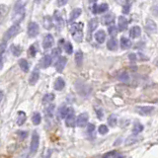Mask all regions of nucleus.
Here are the masks:
<instances>
[{
	"mask_svg": "<svg viewBox=\"0 0 158 158\" xmlns=\"http://www.w3.org/2000/svg\"><path fill=\"white\" fill-rule=\"evenodd\" d=\"M82 29H83V24L82 23H74L71 25V34L72 38L74 39L76 42H81L83 39V33H82Z\"/></svg>",
	"mask_w": 158,
	"mask_h": 158,
	"instance_id": "1",
	"label": "nucleus"
},
{
	"mask_svg": "<svg viewBox=\"0 0 158 158\" xmlns=\"http://www.w3.org/2000/svg\"><path fill=\"white\" fill-rule=\"evenodd\" d=\"M39 143H40V136L37 131H34L33 136H32V140L30 144V151L31 153H36L38 148H39Z\"/></svg>",
	"mask_w": 158,
	"mask_h": 158,
	"instance_id": "2",
	"label": "nucleus"
},
{
	"mask_svg": "<svg viewBox=\"0 0 158 158\" xmlns=\"http://www.w3.org/2000/svg\"><path fill=\"white\" fill-rule=\"evenodd\" d=\"M40 28L36 22H30L28 26V36L30 38H36L39 35Z\"/></svg>",
	"mask_w": 158,
	"mask_h": 158,
	"instance_id": "3",
	"label": "nucleus"
},
{
	"mask_svg": "<svg viewBox=\"0 0 158 158\" xmlns=\"http://www.w3.org/2000/svg\"><path fill=\"white\" fill-rule=\"evenodd\" d=\"M19 31H20V26L18 23H17V24H14L13 26H11L10 29L6 32V34H5L4 41L12 39L14 36H16V35L19 33Z\"/></svg>",
	"mask_w": 158,
	"mask_h": 158,
	"instance_id": "4",
	"label": "nucleus"
},
{
	"mask_svg": "<svg viewBox=\"0 0 158 158\" xmlns=\"http://www.w3.org/2000/svg\"><path fill=\"white\" fill-rule=\"evenodd\" d=\"M136 111L140 116H149L154 111V108L151 106H138L136 107Z\"/></svg>",
	"mask_w": 158,
	"mask_h": 158,
	"instance_id": "5",
	"label": "nucleus"
},
{
	"mask_svg": "<svg viewBox=\"0 0 158 158\" xmlns=\"http://www.w3.org/2000/svg\"><path fill=\"white\" fill-rule=\"evenodd\" d=\"M88 124V115L87 113H82L78 116L77 120H76V125L79 128H83Z\"/></svg>",
	"mask_w": 158,
	"mask_h": 158,
	"instance_id": "6",
	"label": "nucleus"
},
{
	"mask_svg": "<svg viewBox=\"0 0 158 158\" xmlns=\"http://www.w3.org/2000/svg\"><path fill=\"white\" fill-rule=\"evenodd\" d=\"M145 29H146V31H147L149 34L156 33V31H157L156 23H155L153 20L147 19V20H146V23H145Z\"/></svg>",
	"mask_w": 158,
	"mask_h": 158,
	"instance_id": "7",
	"label": "nucleus"
},
{
	"mask_svg": "<svg viewBox=\"0 0 158 158\" xmlns=\"http://www.w3.org/2000/svg\"><path fill=\"white\" fill-rule=\"evenodd\" d=\"M66 62H67L66 57H58V59L57 60V62H55V69H57V72H62L64 67H65V65H66Z\"/></svg>",
	"mask_w": 158,
	"mask_h": 158,
	"instance_id": "8",
	"label": "nucleus"
},
{
	"mask_svg": "<svg viewBox=\"0 0 158 158\" xmlns=\"http://www.w3.org/2000/svg\"><path fill=\"white\" fill-rule=\"evenodd\" d=\"M54 37L51 36V34L46 35L45 37V39L43 41V46L45 49H51L52 45H54Z\"/></svg>",
	"mask_w": 158,
	"mask_h": 158,
	"instance_id": "9",
	"label": "nucleus"
},
{
	"mask_svg": "<svg viewBox=\"0 0 158 158\" xmlns=\"http://www.w3.org/2000/svg\"><path fill=\"white\" fill-rule=\"evenodd\" d=\"M65 124H66L67 127H69V128L74 127V125L76 124V122H75V115H74V112H73L72 110H70L68 115L66 116Z\"/></svg>",
	"mask_w": 158,
	"mask_h": 158,
	"instance_id": "10",
	"label": "nucleus"
},
{
	"mask_svg": "<svg viewBox=\"0 0 158 158\" xmlns=\"http://www.w3.org/2000/svg\"><path fill=\"white\" fill-rule=\"evenodd\" d=\"M109 9V5L106 3L100 4V5H94L93 6V13H104Z\"/></svg>",
	"mask_w": 158,
	"mask_h": 158,
	"instance_id": "11",
	"label": "nucleus"
},
{
	"mask_svg": "<svg viewBox=\"0 0 158 158\" xmlns=\"http://www.w3.org/2000/svg\"><path fill=\"white\" fill-rule=\"evenodd\" d=\"M118 26L120 31H125L128 28V20L124 16H120L118 20Z\"/></svg>",
	"mask_w": 158,
	"mask_h": 158,
	"instance_id": "12",
	"label": "nucleus"
},
{
	"mask_svg": "<svg viewBox=\"0 0 158 158\" xmlns=\"http://www.w3.org/2000/svg\"><path fill=\"white\" fill-rule=\"evenodd\" d=\"M115 21V16L114 14H107L104 17H102V23L104 25H112Z\"/></svg>",
	"mask_w": 158,
	"mask_h": 158,
	"instance_id": "13",
	"label": "nucleus"
},
{
	"mask_svg": "<svg viewBox=\"0 0 158 158\" xmlns=\"http://www.w3.org/2000/svg\"><path fill=\"white\" fill-rule=\"evenodd\" d=\"M51 61H52V57L51 55H45V57H43L42 61H41V65H42L43 68H48V67L51 64Z\"/></svg>",
	"mask_w": 158,
	"mask_h": 158,
	"instance_id": "14",
	"label": "nucleus"
},
{
	"mask_svg": "<svg viewBox=\"0 0 158 158\" xmlns=\"http://www.w3.org/2000/svg\"><path fill=\"white\" fill-rule=\"evenodd\" d=\"M140 34H141V29H140L138 26H134V27L131 28L130 31V36L133 38V39L138 38L140 36Z\"/></svg>",
	"mask_w": 158,
	"mask_h": 158,
	"instance_id": "15",
	"label": "nucleus"
},
{
	"mask_svg": "<svg viewBox=\"0 0 158 158\" xmlns=\"http://www.w3.org/2000/svg\"><path fill=\"white\" fill-rule=\"evenodd\" d=\"M40 78V73L38 70H35V71H33V73L31 74L30 78H29V83H30V85H35L38 80H39Z\"/></svg>",
	"mask_w": 158,
	"mask_h": 158,
	"instance_id": "16",
	"label": "nucleus"
},
{
	"mask_svg": "<svg viewBox=\"0 0 158 158\" xmlns=\"http://www.w3.org/2000/svg\"><path fill=\"white\" fill-rule=\"evenodd\" d=\"M131 46H133V43H131L130 40H128V38H125L122 37L121 39V48L122 49H128L131 48Z\"/></svg>",
	"mask_w": 158,
	"mask_h": 158,
	"instance_id": "17",
	"label": "nucleus"
},
{
	"mask_svg": "<svg viewBox=\"0 0 158 158\" xmlns=\"http://www.w3.org/2000/svg\"><path fill=\"white\" fill-rule=\"evenodd\" d=\"M95 40L97 41L99 43H103L106 40V34L103 30L98 31L97 33L95 34Z\"/></svg>",
	"mask_w": 158,
	"mask_h": 158,
	"instance_id": "18",
	"label": "nucleus"
},
{
	"mask_svg": "<svg viewBox=\"0 0 158 158\" xmlns=\"http://www.w3.org/2000/svg\"><path fill=\"white\" fill-rule=\"evenodd\" d=\"M107 48L110 49V51H116L118 49V41L115 38H112L108 41L107 43Z\"/></svg>",
	"mask_w": 158,
	"mask_h": 158,
	"instance_id": "19",
	"label": "nucleus"
},
{
	"mask_svg": "<svg viewBox=\"0 0 158 158\" xmlns=\"http://www.w3.org/2000/svg\"><path fill=\"white\" fill-rule=\"evenodd\" d=\"M64 86H65L64 80L61 77H58L54 82V89L57 90V91H61L64 88Z\"/></svg>",
	"mask_w": 158,
	"mask_h": 158,
	"instance_id": "20",
	"label": "nucleus"
},
{
	"mask_svg": "<svg viewBox=\"0 0 158 158\" xmlns=\"http://www.w3.org/2000/svg\"><path fill=\"white\" fill-rule=\"evenodd\" d=\"M97 26H98V20L96 18H93L89 21L88 23V32L89 33H93L96 29H97Z\"/></svg>",
	"mask_w": 158,
	"mask_h": 158,
	"instance_id": "21",
	"label": "nucleus"
},
{
	"mask_svg": "<svg viewBox=\"0 0 158 158\" xmlns=\"http://www.w3.org/2000/svg\"><path fill=\"white\" fill-rule=\"evenodd\" d=\"M70 109L69 108H67L66 106H62L61 108H59V110H58V116H59L60 119H65L66 116L68 115Z\"/></svg>",
	"mask_w": 158,
	"mask_h": 158,
	"instance_id": "22",
	"label": "nucleus"
},
{
	"mask_svg": "<svg viewBox=\"0 0 158 158\" xmlns=\"http://www.w3.org/2000/svg\"><path fill=\"white\" fill-rule=\"evenodd\" d=\"M138 141V137H137L136 134H133V136H128L127 139H125V145H133L136 142Z\"/></svg>",
	"mask_w": 158,
	"mask_h": 158,
	"instance_id": "23",
	"label": "nucleus"
},
{
	"mask_svg": "<svg viewBox=\"0 0 158 158\" xmlns=\"http://www.w3.org/2000/svg\"><path fill=\"white\" fill-rule=\"evenodd\" d=\"M82 60H83V54L82 51H78L75 54V62L77 66H81L82 65Z\"/></svg>",
	"mask_w": 158,
	"mask_h": 158,
	"instance_id": "24",
	"label": "nucleus"
},
{
	"mask_svg": "<svg viewBox=\"0 0 158 158\" xmlns=\"http://www.w3.org/2000/svg\"><path fill=\"white\" fill-rule=\"evenodd\" d=\"M19 66L24 72H28L29 71V63H28L27 60L24 59V58H22V59L19 60Z\"/></svg>",
	"mask_w": 158,
	"mask_h": 158,
	"instance_id": "25",
	"label": "nucleus"
},
{
	"mask_svg": "<svg viewBox=\"0 0 158 158\" xmlns=\"http://www.w3.org/2000/svg\"><path fill=\"white\" fill-rule=\"evenodd\" d=\"M81 15V9L80 8H76L71 12L70 14V17H69V20L70 21H74L75 19H77L79 16Z\"/></svg>",
	"mask_w": 158,
	"mask_h": 158,
	"instance_id": "26",
	"label": "nucleus"
},
{
	"mask_svg": "<svg viewBox=\"0 0 158 158\" xmlns=\"http://www.w3.org/2000/svg\"><path fill=\"white\" fill-rule=\"evenodd\" d=\"M26 121V114L22 111L18 112V118H17V124L19 125H22Z\"/></svg>",
	"mask_w": 158,
	"mask_h": 158,
	"instance_id": "27",
	"label": "nucleus"
},
{
	"mask_svg": "<svg viewBox=\"0 0 158 158\" xmlns=\"http://www.w3.org/2000/svg\"><path fill=\"white\" fill-rule=\"evenodd\" d=\"M11 51H12V54L15 55V57H19V55L21 54V52H22L21 46H17V45L11 46Z\"/></svg>",
	"mask_w": 158,
	"mask_h": 158,
	"instance_id": "28",
	"label": "nucleus"
},
{
	"mask_svg": "<svg viewBox=\"0 0 158 158\" xmlns=\"http://www.w3.org/2000/svg\"><path fill=\"white\" fill-rule=\"evenodd\" d=\"M143 125H141V124H139V122H136V125H133V134H138V133H140L141 131L143 130Z\"/></svg>",
	"mask_w": 158,
	"mask_h": 158,
	"instance_id": "29",
	"label": "nucleus"
},
{
	"mask_svg": "<svg viewBox=\"0 0 158 158\" xmlns=\"http://www.w3.org/2000/svg\"><path fill=\"white\" fill-rule=\"evenodd\" d=\"M43 27L46 29H48V30L52 28V20L51 17H49V16L45 17V19H43Z\"/></svg>",
	"mask_w": 158,
	"mask_h": 158,
	"instance_id": "30",
	"label": "nucleus"
},
{
	"mask_svg": "<svg viewBox=\"0 0 158 158\" xmlns=\"http://www.w3.org/2000/svg\"><path fill=\"white\" fill-rule=\"evenodd\" d=\"M54 21H55V24H57L58 27H62L63 25V20L61 18L60 14L58 12H54Z\"/></svg>",
	"mask_w": 158,
	"mask_h": 158,
	"instance_id": "31",
	"label": "nucleus"
},
{
	"mask_svg": "<svg viewBox=\"0 0 158 158\" xmlns=\"http://www.w3.org/2000/svg\"><path fill=\"white\" fill-rule=\"evenodd\" d=\"M118 78L120 81H122V82H128V81L130 80V76H128L127 72H121L118 75Z\"/></svg>",
	"mask_w": 158,
	"mask_h": 158,
	"instance_id": "32",
	"label": "nucleus"
},
{
	"mask_svg": "<svg viewBox=\"0 0 158 158\" xmlns=\"http://www.w3.org/2000/svg\"><path fill=\"white\" fill-rule=\"evenodd\" d=\"M32 121H33L34 125H40L41 121H42V117H41L40 113H35L33 117H32Z\"/></svg>",
	"mask_w": 158,
	"mask_h": 158,
	"instance_id": "33",
	"label": "nucleus"
},
{
	"mask_svg": "<svg viewBox=\"0 0 158 158\" xmlns=\"http://www.w3.org/2000/svg\"><path fill=\"white\" fill-rule=\"evenodd\" d=\"M108 124H109L110 127H116L117 125V116L116 115H111L109 118H108Z\"/></svg>",
	"mask_w": 158,
	"mask_h": 158,
	"instance_id": "34",
	"label": "nucleus"
},
{
	"mask_svg": "<svg viewBox=\"0 0 158 158\" xmlns=\"http://www.w3.org/2000/svg\"><path fill=\"white\" fill-rule=\"evenodd\" d=\"M54 99V94H46L45 95V97L43 98V104H46V103H49V102H51L52 100Z\"/></svg>",
	"mask_w": 158,
	"mask_h": 158,
	"instance_id": "35",
	"label": "nucleus"
},
{
	"mask_svg": "<svg viewBox=\"0 0 158 158\" xmlns=\"http://www.w3.org/2000/svg\"><path fill=\"white\" fill-rule=\"evenodd\" d=\"M64 49H65V51L68 54H71L72 51H73V46L69 42H66L65 43H64Z\"/></svg>",
	"mask_w": 158,
	"mask_h": 158,
	"instance_id": "36",
	"label": "nucleus"
},
{
	"mask_svg": "<svg viewBox=\"0 0 158 158\" xmlns=\"http://www.w3.org/2000/svg\"><path fill=\"white\" fill-rule=\"evenodd\" d=\"M98 131H99V133H100V134H106V133H108L109 130H108L107 125H101L100 127H99V128H98Z\"/></svg>",
	"mask_w": 158,
	"mask_h": 158,
	"instance_id": "37",
	"label": "nucleus"
},
{
	"mask_svg": "<svg viewBox=\"0 0 158 158\" xmlns=\"http://www.w3.org/2000/svg\"><path fill=\"white\" fill-rule=\"evenodd\" d=\"M108 32H109V34L111 36H115L117 35V32H118V29H117L116 26H114V24L112 26H110L109 29H108Z\"/></svg>",
	"mask_w": 158,
	"mask_h": 158,
	"instance_id": "38",
	"label": "nucleus"
},
{
	"mask_svg": "<svg viewBox=\"0 0 158 158\" xmlns=\"http://www.w3.org/2000/svg\"><path fill=\"white\" fill-rule=\"evenodd\" d=\"M54 105H51V106H49L48 109L46 110V115H48L49 117H52V114H54Z\"/></svg>",
	"mask_w": 158,
	"mask_h": 158,
	"instance_id": "39",
	"label": "nucleus"
},
{
	"mask_svg": "<svg viewBox=\"0 0 158 158\" xmlns=\"http://www.w3.org/2000/svg\"><path fill=\"white\" fill-rule=\"evenodd\" d=\"M60 55V49L59 48H55L52 49V54H51V57H57Z\"/></svg>",
	"mask_w": 158,
	"mask_h": 158,
	"instance_id": "40",
	"label": "nucleus"
},
{
	"mask_svg": "<svg viewBox=\"0 0 158 158\" xmlns=\"http://www.w3.org/2000/svg\"><path fill=\"white\" fill-rule=\"evenodd\" d=\"M95 112L97 114V116L99 117V119H102L104 116V113H103V110L101 109V108H95Z\"/></svg>",
	"mask_w": 158,
	"mask_h": 158,
	"instance_id": "41",
	"label": "nucleus"
},
{
	"mask_svg": "<svg viewBox=\"0 0 158 158\" xmlns=\"http://www.w3.org/2000/svg\"><path fill=\"white\" fill-rule=\"evenodd\" d=\"M18 136H19V137L21 139H24V138L27 137L28 133H27V131H25V130H19L18 131Z\"/></svg>",
	"mask_w": 158,
	"mask_h": 158,
	"instance_id": "42",
	"label": "nucleus"
},
{
	"mask_svg": "<svg viewBox=\"0 0 158 158\" xmlns=\"http://www.w3.org/2000/svg\"><path fill=\"white\" fill-rule=\"evenodd\" d=\"M36 48H35V46H30V49H29V54L32 57H34L35 55H36Z\"/></svg>",
	"mask_w": 158,
	"mask_h": 158,
	"instance_id": "43",
	"label": "nucleus"
},
{
	"mask_svg": "<svg viewBox=\"0 0 158 158\" xmlns=\"http://www.w3.org/2000/svg\"><path fill=\"white\" fill-rule=\"evenodd\" d=\"M94 130H95V125L93 124H89L88 127H87V131H88V133H92Z\"/></svg>",
	"mask_w": 158,
	"mask_h": 158,
	"instance_id": "44",
	"label": "nucleus"
},
{
	"mask_svg": "<svg viewBox=\"0 0 158 158\" xmlns=\"http://www.w3.org/2000/svg\"><path fill=\"white\" fill-rule=\"evenodd\" d=\"M5 49H6V43L3 42L0 43V54H3Z\"/></svg>",
	"mask_w": 158,
	"mask_h": 158,
	"instance_id": "45",
	"label": "nucleus"
},
{
	"mask_svg": "<svg viewBox=\"0 0 158 158\" xmlns=\"http://www.w3.org/2000/svg\"><path fill=\"white\" fill-rule=\"evenodd\" d=\"M117 152L116 151H112V152H109V153H107V154H105V156L103 158H113V155L114 154H116Z\"/></svg>",
	"mask_w": 158,
	"mask_h": 158,
	"instance_id": "46",
	"label": "nucleus"
},
{
	"mask_svg": "<svg viewBox=\"0 0 158 158\" xmlns=\"http://www.w3.org/2000/svg\"><path fill=\"white\" fill-rule=\"evenodd\" d=\"M67 1L68 0H57V5L58 6H63V5H65L67 3Z\"/></svg>",
	"mask_w": 158,
	"mask_h": 158,
	"instance_id": "47",
	"label": "nucleus"
},
{
	"mask_svg": "<svg viewBox=\"0 0 158 158\" xmlns=\"http://www.w3.org/2000/svg\"><path fill=\"white\" fill-rule=\"evenodd\" d=\"M3 68V57H2V54H0V70Z\"/></svg>",
	"mask_w": 158,
	"mask_h": 158,
	"instance_id": "48",
	"label": "nucleus"
},
{
	"mask_svg": "<svg viewBox=\"0 0 158 158\" xmlns=\"http://www.w3.org/2000/svg\"><path fill=\"white\" fill-rule=\"evenodd\" d=\"M128 57H130V59L131 61H134V60H136V54H131L128 55Z\"/></svg>",
	"mask_w": 158,
	"mask_h": 158,
	"instance_id": "49",
	"label": "nucleus"
},
{
	"mask_svg": "<svg viewBox=\"0 0 158 158\" xmlns=\"http://www.w3.org/2000/svg\"><path fill=\"white\" fill-rule=\"evenodd\" d=\"M2 98H3V93H2V91H0V102H1Z\"/></svg>",
	"mask_w": 158,
	"mask_h": 158,
	"instance_id": "50",
	"label": "nucleus"
},
{
	"mask_svg": "<svg viewBox=\"0 0 158 158\" xmlns=\"http://www.w3.org/2000/svg\"><path fill=\"white\" fill-rule=\"evenodd\" d=\"M49 157H51V151L49 152V154L46 155V158H49Z\"/></svg>",
	"mask_w": 158,
	"mask_h": 158,
	"instance_id": "51",
	"label": "nucleus"
},
{
	"mask_svg": "<svg viewBox=\"0 0 158 158\" xmlns=\"http://www.w3.org/2000/svg\"><path fill=\"white\" fill-rule=\"evenodd\" d=\"M35 1H36V2H37V3H39V2L41 1V0H35Z\"/></svg>",
	"mask_w": 158,
	"mask_h": 158,
	"instance_id": "52",
	"label": "nucleus"
},
{
	"mask_svg": "<svg viewBox=\"0 0 158 158\" xmlns=\"http://www.w3.org/2000/svg\"><path fill=\"white\" fill-rule=\"evenodd\" d=\"M117 158H124V157H122V156H118Z\"/></svg>",
	"mask_w": 158,
	"mask_h": 158,
	"instance_id": "53",
	"label": "nucleus"
}]
</instances>
